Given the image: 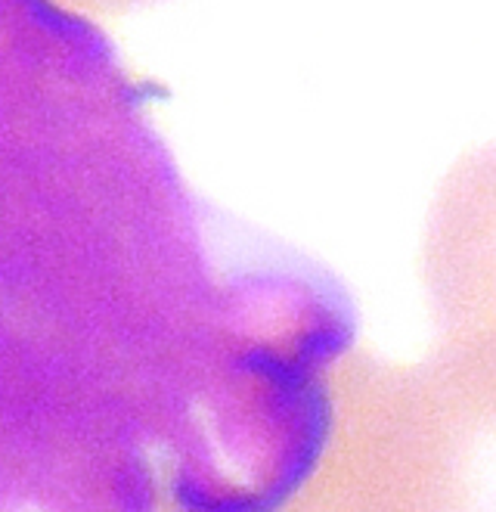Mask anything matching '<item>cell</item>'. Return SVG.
Segmentation results:
<instances>
[{"label":"cell","instance_id":"1","mask_svg":"<svg viewBox=\"0 0 496 512\" xmlns=\"http://www.w3.org/2000/svg\"><path fill=\"white\" fill-rule=\"evenodd\" d=\"M149 87L59 0H0V512H152L190 342L267 336L304 252L183 184Z\"/></svg>","mask_w":496,"mask_h":512},{"label":"cell","instance_id":"2","mask_svg":"<svg viewBox=\"0 0 496 512\" xmlns=\"http://www.w3.org/2000/svg\"><path fill=\"white\" fill-rule=\"evenodd\" d=\"M428 258L444 298L496 301V143L465 156L444 180L431 212Z\"/></svg>","mask_w":496,"mask_h":512},{"label":"cell","instance_id":"3","mask_svg":"<svg viewBox=\"0 0 496 512\" xmlns=\"http://www.w3.org/2000/svg\"><path fill=\"white\" fill-rule=\"evenodd\" d=\"M59 4L81 16H112V13L131 10L137 4H146V0H59Z\"/></svg>","mask_w":496,"mask_h":512}]
</instances>
